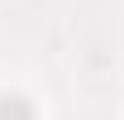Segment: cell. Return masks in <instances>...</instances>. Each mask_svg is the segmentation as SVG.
I'll return each instance as SVG.
<instances>
[{"instance_id": "obj_1", "label": "cell", "mask_w": 124, "mask_h": 120, "mask_svg": "<svg viewBox=\"0 0 124 120\" xmlns=\"http://www.w3.org/2000/svg\"><path fill=\"white\" fill-rule=\"evenodd\" d=\"M0 111H22V116H30L34 107H30L26 99H9V94H4V99H0Z\"/></svg>"}]
</instances>
